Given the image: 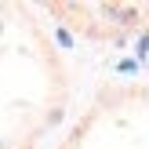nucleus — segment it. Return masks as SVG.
Here are the masks:
<instances>
[{
	"label": "nucleus",
	"instance_id": "1",
	"mask_svg": "<svg viewBox=\"0 0 149 149\" xmlns=\"http://www.w3.org/2000/svg\"><path fill=\"white\" fill-rule=\"evenodd\" d=\"M106 15H113L116 22H135V18H138L131 7H116V4H106Z\"/></svg>",
	"mask_w": 149,
	"mask_h": 149
}]
</instances>
